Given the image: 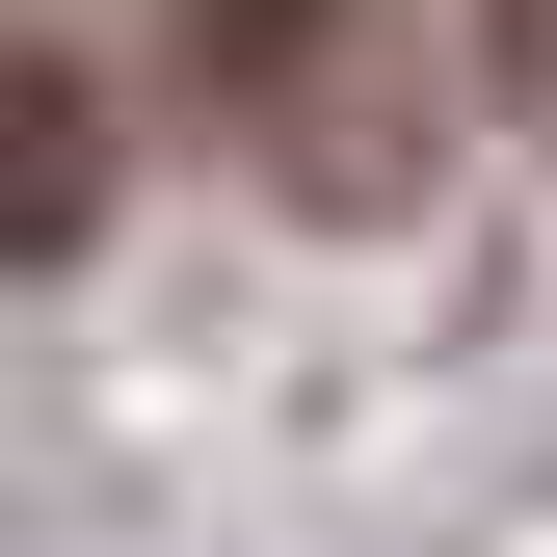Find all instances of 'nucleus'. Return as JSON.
Returning a JSON list of instances; mask_svg holds the SVG:
<instances>
[{"mask_svg":"<svg viewBox=\"0 0 557 557\" xmlns=\"http://www.w3.org/2000/svg\"><path fill=\"white\" fill-rule=\"evenodd\" d=\"M186 81H213L265 160L319 186V213H372V186L425 160V107H398V27H372V0H186Z\"/></svg>","mask_w":557,"mask_h":557,"instance_id":"f257e3e1","label":"nucleus"},{"mask_svg":"<svg viewBox=\"0 0 557 557\" xmlns=\"http://www.w3.org/2000/svg\"><path fill=\"white\" fill-rule=\"evenodd\" d=\"M81 213H107V107L53 53H0V265H81Z\"/></svg>","mask_w":557,"mask_h":557,"instance_id":"f03ea898","label":"nucleus"}]
</instances>
